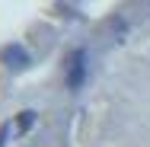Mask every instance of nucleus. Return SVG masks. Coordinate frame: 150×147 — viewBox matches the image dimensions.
<instances>
[{"label": "nucleus", "mask_w": 150, "mask_h": 147, "mask_svg": "<svg viewBox=\"0 0 150 147\" xmlns=\"http://www.w3.org/2000/svg\"><path fill=\"white\" fill-rule=\"evenodd\" d=\"M86 80V51L77 48L67 61V89H80Z\"/></svg>", "instance_id": "1"}, {"label": "nucleus", "mask_w": 150, "mask_h": 147, "mask_svg": "<svg viewBox=\"0 0 150 147\" xmlns=\"http://www.w3.org/2000/svg\"><path fill=\"white\" fill-rule=\"evenodd\" d=\"M32 121H35V112H23L19 115V128H29Z\"/></svg>", "instance_id": "3"}, {"label": "nucleus", "mask_w": 150, "mask_h": 147, "mask_svg": "<svg viewBox=\"0 0 150 147\" xmlns=\"http://www.w3.org/2000/svg\"><path fill=\"white\" fill-rule=\"evenodd\" d=\"M6 134H10V125H3V128H0V147H3V141H6Z\"/></svg>", "instance_id": "4"}, {"label": "nucleus", "mask_w": 150, "mask_h": 147, "mask_svg": "<svg viewBox=\"0 0 150 147\" xmlns=\"http://www.w3.org/2000/svg\"><path fill=\"white\" fill-rule=\"evenodd\" d=\"M3 61H6V67H13V70L29 67V55H26L23 45H6V48H3Z\"/></svg>", "instance_id": "2"}]
</instances>
